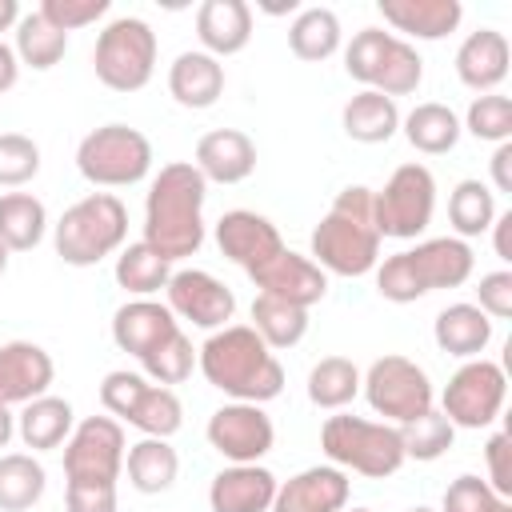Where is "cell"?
Returning a JSON list of instances; mask_svg holds the SVG:
<instances>
[{
  "label": "cell",
  "instance_id": "obj_1",
  "mask_svg": "<svg viewBox=\"0 0 512 512\" xmlns=\"http://www.w3.org/2000/svg\"><path fill=\"white\" fill-rule=\"evenodd\" d=\"M204 200L208 180L192 160L164 164L144 196V244L156 248L168 264L196 256L204 244Z\"/></svg>",
  "mask_w": 512,
  "mask_h": 512
},
{
  "label": "cell",
  "instance_id": "obj_2",
  "mask_svg": "<svg viewBox=\"0 0 512 512\" xmlns=\"http://www.w3.org/2000/svg\"><path fill=\"white\" fill-rule=\"evenodd\" d=\"M204 380L240 404H268L284 392V368L276 352L252 332V324H224L196 348Z\"/></svg>",
  "mask_w": 512,
  "mask_h": 512
},
{
  "label": "cell",
  "instance_id": "obj_3",
  "mask_svg": "<svg viewBox=\"0 0 512 512\" xmlns=\"http://www.w3.org/2000/svg\"><path fill=\"white\" fill-rule=\"evenodd\" d=\"M320 272L368 276L380 264V232L372 220V188L348 184L312 228V256Z\"/></svg>",
  "mask_w": 512,
  "mask_h": 512
},
{
  "label": "cell",
  "instance_id": "obj_4",
  "mask_svg": "<svg viewBox=\"0 0 512 512\" xmlns=\"http://www.w3.org/2000/svg\"><path fill=\"white\" fill-rule=\"evenodd\" d=\"M472 268H476V256H472L468 240H460V236H436V240H424L416 248H404V252L384 256L372 272H376V292L384 300L412 304V300H420L428 292L468 284Z\"/></svg>",
  "mask_w": 512,
  "mask_h": 512
},
{
  "label": "cell",
  "instance_id": "obj_5",
  "mask_svg": "<svg viewBox=\"0 0 512 512\" xmlns=\"http://www.w3.org/2000/svg\"><path fill=\"white\" fill-rule=\"evenodd\" d=\"M128 240V208L112 192H88L52 228L56 256L72 268H92L104 256H116Z\"/></svg>",
  "mask_w": 512,
  "mask_h": 512
},
{
  "label": "cell",
  "instance_id": "obj_6",
  "mask_svg": "<svg viewBox=\"0 0 512 512\" xmlns=\"http://www.w3.org/2000/svg\"><path fill=\"white\" fill-rule=\"evenodd\" d=\"M320 448L336 468H352L368 480H384L404 468L400 428L384 420H364L352 412H336L324 420Z\"/></svg>",
  "mask_w": 512,
  "mask_h": 512
},
{
  "label": "cell",
  "instance_id": "obj_7",
  "mask_svg": "<svg viewBox=\"0 0 512 512\" xmlns=\"http://www.w3.org/2000/svg\"><path fill=\"white\" fill-rule=\"evenodd\" d=\"M344 68L352 80H360L364 88L396 100V96H412L424 80V60L420 52L400 40L396 32L384 28H360L352 36V44L344 48Z\"/></svg>",
  "mask_w": 512,
  "mask_h": 512
},
{
  "label": "cell",
  "instance_id": "obj_8",
  "mask_svg": "<svg viewBox=\"0 0 512 512\" xmlns=\"http://www.w3.org/2000/svg\"><path fill=\"white\" fill-rule=\"evenodd\" d=\"M156 32L140 16H116L100 28L92 48L96 80L112 92H140L156 72Z\"/></svg>",
  "mask_w": 512,
  "mask_h": 512
},
{
  "label": "cell",
  "instance_id": "obj_9",
  "mask_svg": "<svg viewBox=\"0 0 512 512\" xmlns=\"http://www.w3.org/2000/svg\"><path fill=\"white\" fill-rule=\"evenodd\" d=\"M76 168L96 188H128L152 172V144L132 124H100L76 144Z\"/></svg>",
  "mask_w": 512,
  "mask_h": 512
},
{
  "label": "cell",
  "instance_id": "obj_10",
  "mask_svg": "<svg viewBox=\"0 0 512 512\" xmlns=\"http://www.w3.org/2000/svg\"><path fill=\"white\" fill-rule=\"evenodd\" d=\"M436 212V176L424 164H400L380 192H372V220L380 240H416Z\"/></svg>",
  "mask_w": 512,
  "mask_h": 512
},
{
  "label": "cell",
  "instance_id": "obj_11",
  "mask_svg": "<svg viewBox=\"0 0 512 512\" xmlns=\"http://www.w3.org/2000/svg\"><path fill=\"white\" fill-rule=\"evenodd\" d=\"M360 392H364L368 408L376 416H384V424H396V428L424 416L436 404L428 372L416 360L396 356V352L368 364V372L360 376Z\"/></svg>",
  "mask_w": 512,
  "mask_h": 512
},
{
  "label": "cell",
  "instance_id": "obj_12",
  "mask_svg": "<svg viewBox=\"0 0 512 512\" xmlns=\"http://www.w3.org/2000/svg\"><path fill=\"white\" fill-rule=\"evenodd\" d=\"M504 396H508L504 368L496 360L476 356L448 376L440 392V412L448 416L452 428H488L504 412Z\"/></svg>",
  "mask_w": 512,
  "mask_h": 512
},
{
  "label": "cell",
  "instance_id": "obj_13",
  "mask_svg": "<svg viewBox=\"0 0 512 512\" xmlns=\"http://www.w3.org/2000/svg\"><path fill=\"white\" fill-rule=\"evenodd\" d=\"M124 428L112 416H84L64 440L68 484H116L124 472Z\"/></svg>",
  "mask_w": 512,
  "mask_h": 512
},
{
  "label": "cell",
  "instance_id": "obj_14",
  "mask_svg": "<svg viewBox=\"0 0 512 512\" xmlns=\"http://www.w3.org/2000/svg\"><path fill=\"white\" fill-rule=\"evenodd\" d=\"M208 444L228 460V464H260L272 444H276V428H272V416L260 408V404H224L208 416V428H204Z\"/></svg>",
  "mask_w": 512,
  "mask_h": 512
},
{
  "label": "cell",
  "instance_id": "obj_15",
  "mask_svg": "<svg viewBox=\"0 0 512 512\" xmlns=\"http://www.w3.org/2000/svg\"><path fill=\"white\" fill-rule=\"evenodd\" d=\"M164 292H168V312L176 320H188V324L208 328V332L224 328L232 320V312H236L232 288L224 280H216L212 272H204V268H180V272H172Z\"/></svg>",
  "mask_w": 512,
  "mask_h": 512
},
{
  "label": "cell",
  "instance_id": "obj_16",
  "mask_svg": "<svg viewBox=\"0 0 512 512\" xmlns=\"http://www.w3.org/2000/svg\"><path fill=\"white\" fill-rule=\"evenodd\" d=\"M216 248L252 276L256 268H264L272 256L284 252V240L268 216H260L252 208H232L216 220Z\"/></svg>",
  "mask_w": 512,
  "mask_h": 512
},
{
  "label": "cell",
  "instance_id": "obj_17",
  "mask_svg": "<svg viewBox=\"0 0 512 512\" xmlns=\"http://www.w3.org/2000/svg\"><path fill=\"white\" fill-rule=\"evenodd\" d=\"M348 496H352L348 472L336 464H316L276 484L272 512H344Z\"/></svg>",
  "mask_w": 512,
  "mask_h": 512
},
{
  "label": "cell",
  "instance_id": "obj_18",
  "mask_svg": "<svg viewBox=\"0 0 512 512\" xmlns=\"http://www.w3.org/2000/svg\"><path fill=\"white\" fill-rule=\"evenodd\" d=\"M252 284L260 288V296H276V300L296 304V308H312L328 296V272H320L308 256H300L292 248L272 256L264 268H256Z\"/></svg>",
  "mask_w": 512,
  "mask_h": 512
},
{
  "label": "cell",
  "instance_id": "obj_19",
  "mask_svg": "<svg viewBox=\"0 0 512 512\" xmlns=\"http://www.w3.org/2000/svg\"><path fill=\"white\" fill-rule=\"evenodd\" d=\"M56 380L52 356L32 340H8L0 344V404H28L36 396H48Z\"/></svg>",
  "mask_w": 512,
  "mask_h": 512
},
{
  "label": "cell",
  "instance_id": "obj_20",
  "mask_svg": "<svg viewBox=\"0 0 512 512\" xmlns=\"http://www.w3.org/2000/svg\"><path fill=\"white\" fill-rule=\"evenodd\" d=\"M176 332H180V320L168 312V304L152 296H136L112 312V344L136 360H144L152 348H160Z\"/></svg>",
  "mask_w": 512,
  "mask_h": 512
},
{
  "label": "cell",
  "instance_id": "obj_21",
  "mask_svg": "<svg viewBox=\"0 0 512 512\" xmlns=\"http://www.w3.org/2000/svg\"><path fill=\"white\" fill-rule=\"evenodd\" d=\"M192 164L208 184H240L256 172V144L240 128H212L196 140Z\"/></svg>",
  "mask_w": 512,
  "mask_h": 512
},
{
  "label": "cell",
  "instance_id": "obj_22",
  "mask_svg": "<svg viewBox=\"0 0 512 512\" xmlns=\"http://www.w3.org/2000/svg\"><path fill=\"white\" fill-rule=\"evenodd\" d=\"M276 476L264 464H228L208 484L212 512H272Z\"/></svg>",
  "mask_w": 512,
  "mask_h": 512
},
{
  "label": "cell",
  "instance_id": "obj_23",
  "mask_svg": "<svg viewBox=\"0 0 512 512\" xmlns=\"http://www.w3.org/2000/svg\"><path fill=\"white\" fill-rule=\"evenodd\" d=\"M456 76L464 88L472 92H496L508 76V36L496 28H476L464 36V44L456 48Z\"/></svg>",
  "mask_w": 512,
  "mask_h": 512
},
{
  "label": "cell",
  "instance_id": "obj_24",
  "mask_svg": "<svg viewBox=\"0 0 512 512\" xmlns=\"http://www.w3.org/2000/svg\"><path fill=\"white\" fill-rule=\"evenodd\" d=\"M376 8L388 28L404 32L412 40H444L464 20L460 0H380Z\"/></svg>",
  "mask_w": 512,
  "mask_h": 512
},
{
  "label": "cell",
  "instance_id": "obj_25",
  "mask_svg": "<svg viewBox=\"0 0 512 512\" xmlns=\"http://www.w3.org/2000/svg\"><path fill=\"white\" fill-rule=\"evenodd\" d=\"M196 36L200 52L208 56H236L252 40V8L244 0H204L196 8Z\"/></svg>",
  "mask_w": 512,
  "mask_h": 512
},
{
  "label": "cell",
  "instance_id": "obj_26",
  "mask_svg": "<svg viewBox=\"0 0 512 512\" xmlns=\"http://www.w3.org/2000/svg\"><path fill=\"white\" fill-rule=\"evenodd\" d=\"M168 92L180 108H212L224 96V64L208 52H180L168 68Z\"/></svg>",
  "mask_w": 512,
  "mask_h": 512
},
{
  "label": "cell",
  "instance_id": "obj_27",
  "mask_svg": "<svg viewBox=\"0 0 512 512\" xmlns=\"http://www.w3.org/2000/svg\"><path fill=\"white\" fill-rule=\"evenodd\" d=\"M432 340H436V348L448 352V356L476 360V356L492 344V320H488L476 304L460 300V304H448V308L436 316Z\"/></svg>",
  "mask_w": 512,
  "mask_h": 512
},
{
  "label": "cell",
  "instance_id": "obj_28",
  "mask_svg": "<svg viewBox=\"0 0 512 512\" xmlns=\"http://www.w3.org/2000/svg\"><path fill=\"white\" fill-rule=\"evenodd\" d=\"M72 428H76V412L64 396H36L16 416V432H20L24 448H32V452L60 448L72 436Z\"/></svg>",
  "mask_w": 512,
  "mask_h": 512
},
{
  "label": "cell",
  "instance_id": "obj_29",
  "mask_svg": "<svg viewBox=\"0 0 512 512\" xmlns=\"http://www.w3.org/2000/svg\"><path fill=\"white\" fill-rule=\"evenodd\" d=\"M124 468H128V484H132L136 492L160 496V492H168V488L176 484V476H180V456H176V448H172L168 440L144 436V440L128 444Z\"/></svg>",
  "mask_w": 512,
  "mask_h": 512
},
{
  "label": "cell",
  "instance_id": "obj_30",
  "mask_svg": "<svg viewBox=\"0 0 512 512\" xmlns=\"http://www.w3.org/2000/svg\"><path fill=\"white\" fill-rule=\"evenodd\" d=\"M340 124H344L348 140H356V144H388L400 132V108H396V100L364 88L344 104Z\"/></svg>",
  "mask_w": 512,
  "mask_h": 512
},
{
  "label": "cell",
  "instance_id": "obj_31",
  "mask_svg": "<svg viewBox=\"0 0 512 512\" xmlns=\"http://www.w3.org/2000/svg\"><path fill=\"white\" fill-rule=\"evenodd\" d=\"M400 132H404V140L416 148V152H424V156H444V152H452L456 148V140H460V116L448 108V104H440V100H424V104H416L408 116H400Z\"/></svg>",
  "mask_w": 512,
  "mask_h": 512
},
{
  "label": "cell",
  "instance_id": "obj_32",
  "mask_svg": "<svg viewBox=\"0 0 512 512\" xmlns=\"http://www.w3.org/2000/svg\"><path fill=\"white\" fill-rule=\"evenodd\" d=\"M48 232V208L32 192L0 196V244L8 252H32Z\"/></svg>",
  "mask_w": 512,
  "mask_h": 512
},
{
  "label": "cell",
  "instance_id": "obj_33",
  "mask_svg": "<svg viewBox=\"0 0 512 512\" xmlns=\"http://www.w3.org/2000/svg\"><path fill=\"white\" fill-rule=\"evenodd\" d=\"M340 40H344V32H340V16L332 8H304L288 24V48L296 60H308V64L336 56Z\"/></svg>",
  "mask_w": 512,
  "mask_h": 512
},
{
  "label": "cell",
  "instance_id": "obj_34",
  "mask_svg": "<svg viewBox=\"0 0 512 512\" xmlns=\"http://www.w3.org/2000/svg\"><path fill=\"white\" fill-rule=\"evenodd\" d=\"M44 488L48 476L32 452H0V512H28Z\"/></svg>",
  "mask_w": 512,
  "mask_h": 512
},
{
  "label": "cell",
  "instance_id": "obj_35",
  "mask_svg": "<svg viewBox=\"0 0 512 512\" xmlns=\"http://www.w3.org/2000/svg\"><path fill=\"white\" fill-rule=\"evenodd\" d=\"M252 332L276 352V348H296L308 332V308L284 304L276 296H260L252 300Z\"/></svg>",
  "mask_w": 512,
  "mask_h": 512
},
{
  "label": "cell",
  "instance_id": "obj_36",
  "mask_svg": "<svg viewBox=\"0 0 512 512\" xmlns=\"http://www.w3.org/2000/svg\"><path fill=\"white\" fill-rule=\"evenodd\" d=\"M12 52H16V60L28 64L32 72H48V68H56V64L64 60L68 36H64L56 24H48L40 12H28V16H20V24H16V44H12Z\"/></svg>",
  "mask_w": 512,
  "mask_h": 512
},
{
  "label": "cell",
  "instance_id": "obj_37",
  "mask_svg": "<svg viewBox=\"0 0 512 512\" xmlns=\"http://www.w3.org/2000/svg\"><path fill=\"white\" fill-rule=\"evenodd\" d=\"M112 276H116V284H120L124 292H132V296H152V292L168 288L172 264H168L156 248H148L144 240H136V244H128V248L116 252Z\"/></svg>",
  "mask_w": 512,
  "mask_h": 512
},
{
  "label": "cell",
  "instance_id": "obj_38",
  "mask_svg": "<svg viewBox=\"0 0 512 512\" xmlns=\"http://www.w3.org/2000/svg\"><path fill=\"white\" fill-rule=\"evenodd\" d=\"M360 392V368L348 356H324L308 372V400L324 412H340Z\"/></svg>",
  "mask_w": 512,
  "mask_h": 512
},
{
  "label": "cell",
  "instance_id": "obj_39",
  "mask_svg": "<svg viewBox=\"0 0 512 512\" xmlns=\"http://www.w3.org/2000/svg\"><path fill=\"white\" fill-rule=\"evenodd\" d=\"M496 220V192L484 180H460L448 196V224L460 240L484 236Z\"/></svg>",
  "mask_w": 512,
  "mask_h": 512
},
{
  "label": "cell",
  "instance_id": "obj_40",
  "mask_svg": "<svg viewBox=\"0 0 512 512\" xmlns=\"http://www.w3.org/2000/svg\"><path fill=\"white\" fill-rule=\"evenodd\" d=\"M124 420H128L136 432H144V436L168 440V436H176L180 424H184V404H180V396H176L172 388L148 380V388L140 392V400L132 404V412H128Z\"/></svg>",
  "mask_w": 512,
  "mask_h": 512
},
{
  "label": "cell",
  "instance_id": "obj_41",
  "mask_svg": "<svg viewBox=\"0 0 512 512\" xmlns=\"http://www.w3.org/2000/svg\"><path fill=\"white\" fill-rule=\"evenodd\" d=\"M456 440V428L448 424L444 412L428 408L424 416L400 424V444H404V460H420V464H432L440 460Z\"/></svg>",
  "mask_w": 512,
  "mask_h": 512
},
{
  "label": "cell",
  "instance_id": "obj_42",
  "mask_svg": "<svg viewBox=\"0 0 512 512\" xmlns=\"http://www.w3.org/2000/svg\"><path fill=\"white\" fill-rule=\"evenodd\" d=\"M460 128L472 132L476 140L508 144V140H512V100L500 96V92H484V96H476V100L468 104Z\"/></svg>",
  "mask_w": 512,
  "mask_h": 512
},
{
  "label": "cell",
  "instance_id": "obj_43",
  "mask_svg": "<svg viewBox=\"0 0 512 512\" xmlns=\"http://www.w3.org/2000/svg\"><path fill=\"white\" fill-rule=\"evenodd\" d=\"M140 368H144V376H148L152 384H164V388L184 384V380L192 376V368H196V348H192V340H188L184 332H176V336H168L160 348H152V352L140 360Z\"/></svg>",
  "mask_w": 512,
  "mask_h": 512
},
{
  "label": "cell",
  "instance_id": "obj_44",
  "mask_svg": "<svg viewBox=\"0 0 512 512\" xmlns=\"http://www.w3.org/2000/svg\"><path fill=\"white\" fill-rule=\"evenodd\" d=\"M40 172V144L24 132H0V184L20 188Z\"/></svg>",
  "mask_w": 512,
  "mask_h": 512
},
{
  "label": "cell",
  "instance_id": "obj_45",
  "mask_svg": "<svg viewBox=\"0 0 512 512\" xmlns=\"http://www.w3.org/2000/svg\"><path fill=\"white\" fill-rule=\"evenodd\" d=\"M500 496L488 488V480L464 472L456 476L448 488H444V500H440V512H500Z\"/></svg>",
  "mask_w": 512,
  "mask_h": 512
},
{
  "label": "cell",
  "instance_id": "obj_46",
  "mask_svg": "<svg viewBox=\"0 0 512 512\" xmlns=\"http://www.w3.org/2000/svg\"><path fill=\"white\" fill-rule=\"evenodd\" d=\"M148 388V376L144 372H128V368H116L100 380V404L112 420H124L132 412V404L140 400V392Z\"/></svg>",
  "mask_w": 512,
  "mask_h": 512
},
{
  "label": "cell",
  "instance_id": "obj_47",
  "mask_svg": "<svg viewBox=\"0 0 512 512\" xmlns=\"http://www.w3.org/2000/svg\"><path fill=\"white\" fill-rule=\"evenodd\" d=\"M108 8H112L108 0H44L36 12L68 36V32L88 28V24H96L100 16H108Z\"/></svg>",
  "mask_w": 512,
  "mask_h": 512
},
{
  "label": "cell",
  "instance_id": "obj_48",
  "mask_svg": "<svg viewBox=\"0 0 512 512\" xmlns=\"http://www.w3.org/2000/svg\"><path fill=\"white\" fill-rule=\"evenodd\" d=\"M476 308L488 320H508L512 316V272L508 268H496V272H484L480 276V284H476Z\"/></svg>",
  "mask_w": 512,
  "mask_h": 512
},
{
  "label": "cell",
  "instance_id": "obj_49",
  "mask_svg": "<svg viewBox=\"0 0 512 512\" xmlns=\"http://www.w3.org/2000/svg\"><path fill=\"white\" fill-rule=\"evenodd\" d=\"M484 464H488V488L508 500L512 496V436L508 432H492L484 444Z\"/></svg>",
  "mask_w": 512,
  "mask_h": 512
},
{
  "label": "cell",
  "instance_id": "obj_50",
  "mask_svg": "<svg viewBox=\"0 0 512 512\" xmlns=\"http://www.w3.org/2000/svg\"><path fill=\"white\" fill-rule=\"evenodd\" d=\"M64 512H116V484H64Z\"/></svg>",
  "mask_w": 512,
  "mask_h": 512
},
{
  "label": "cell",
  "instance_id": "obj_51",
  "mask_svg": "<svg viewBox=\"0 0 512 512\" xmlns=\"http://www.w3.org/2000/svg\"><path fill=\"white\" fill-rule=\"evenodd\" d=\"M492 184H496V192L512 196V140L496 144V152H492Z\"/></svg>",
  "mask_w": 512,
  "mask_h": 512
},
{
  "label": "cell",
  "instance_id": "obj_52",
  "mask_svg": "<svg viewBox=\"0 0 512 512\" xmlns=\"http://www.w3.org/2000/svg\"><path fill=\"white\" fill-rule=\"evenodd\" d=\"M492 244H496V256L504 260V264H512V212H496V220H492Z\"/></svg>",
  "mask_w": 512,
  "mask_h": 512
},
{
  "label": "cell",
  "instance_id": "obj_53",
  "mask_svg": "<svg viewBox=\"0 0 512 512\" xmlns=\"http://www.w3.org/2000/svg\"><path fill=\"white\" fill-rule=\"evenodd\" d=\"M16 80H20V60H16L12 44H4V40H0V92L16 88Z\"/></svg>",
  "mask_w": 512,
  "mask_h": 512
},
{
  "label": "cell",
  "instance_id": "obj_54",
  "mask_svg": "<svg viewBox=\"0 0 512 512\" xmlns=\"http://www.w3.org/2000/svg\"><path fill=\"white\" fill-rule=\"evenodd\" d=\"M16 24H20V4L16 0H0V32H8Z\"/></svg>",
  "mask_w": 512,
  "mask_h": 512
},
{
  "label": "cell",
  "instance_id": "obj_55",
  "mask_svg": "<svg viewBox=\"0 0 512 512\" xmlns=\"http://www.w3.org/2000/svg\"><path fill=\"white\" fill-rule=\"evenodd\" d=\"M12 436H16V416L0 404V448H8V440H12Z\"/></svg>",
  "mask_w": 512,
  "mask_h": 512
},
{
  "label": "cell",
  "instance_id": "obj_56",
  "mask_svg": "<svg viewBox=\"0 0 512 512\" xmlns=\"http://www.w3.org/2000/svg\"><path fill=\"white\" fill-rule=\"evenodd\" d=\"M8 256H12V252H8V248H4V244H0V276H4V272H8Z\"/></svg>",
  "mask_w": 512,
  "mask_h": 512
},
{
  "label": "cell",
  "instance_id": "obj_57",
  "mask_svg": "<svg viewBox=\"0 0 512 512\" xmlns=\"http://www.w3.org/2000/svg\"><path fill=\"white\" fill-rule=\"evenodd\" d=\"M408 512H432V508H424V504H416V508H408Z\"/></svg>",
  "mask_w": 512,
  "mask_h": 512
},
{
  "label": "cell",
  "instance_id": "obj_58",
  "mask_svg": "<svg viewBox=\"0 0 512 512\" xmlns=\"http://www.w3.org/2000/svg\"><path fill=\"white\" fill-rule=\"evenodd\" d=\"M500 512H512V504H508V500H504V504H500Z\"/></svg>",
  "mask_w": 512,
  "mask_h": 512
},
{
  "label": "cell",
  "instance_id": "obj_59",
  "mask_svg": "<svg viewBox=\"0 0 512 512\" xmlns=\"http://www.w3.org/2000/svg\"><path fill=\"white\" fill-rule=\"evenodd\" d=\"M344 512H372V508H344Z\"/></svg>",
  "mask_w": 512,
  "mask_h": 512
}]
</instances>
